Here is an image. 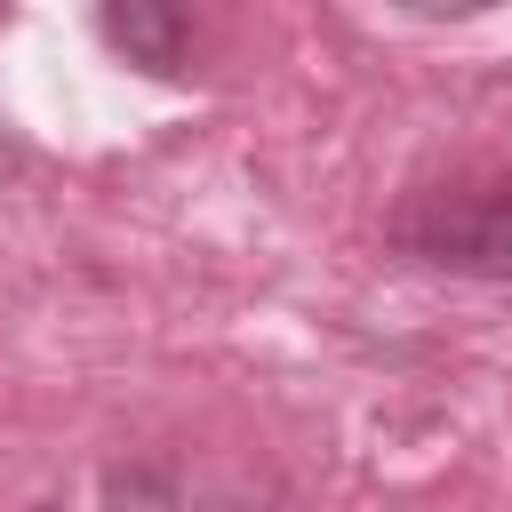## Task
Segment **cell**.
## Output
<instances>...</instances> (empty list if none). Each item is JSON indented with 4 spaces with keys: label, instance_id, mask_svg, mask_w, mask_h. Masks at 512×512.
I'll list each match as a JSON object with an SVG mask.
<instances>
[{
    "label": "cell",
    "instance_id": "cell-2",
    "mask_svg": "<svg viewBox=\"0 0 512 512\" xmlns=\"http://www.w3.org/2000/svg\"><path fill=\"white\" fill-rule=\"evenodd\" d=\"M104 40L144 72H184L192 0H104Z\"/></svg>",
    "mask_w": 512,
    "mask_h": 512
},
{
    "label": "cell",
    "instance_id": "cell-1",
    "mask_svg": "<svg viewBox=\"0 0 512 512\" xmlns=\"http://www.w3.org/2000/svg\"><path fill=\"white\" fill-rule=\"evenodd\" d=\"M400 248L472 280H512V176H456L400 208Z\"/></svg>",
    "mask_w": 512,
    "mask_h": 512
},
{
    "label": "cell",
    "instance_id": "cell-3",
    "mask_svg": "<svg viewBox=\"0 0 512 512\" xmlns=\"http://www.w3.org/2000/svg\"><path fill=\"white\" fill-rule=\"evenodd\" d=\"M400 8H408V16H432V24H440V16H480V8H496V0H400Z\"/></svg>",
    "mask_w": 512,
    "mask_h": 512
}]
</instances>
